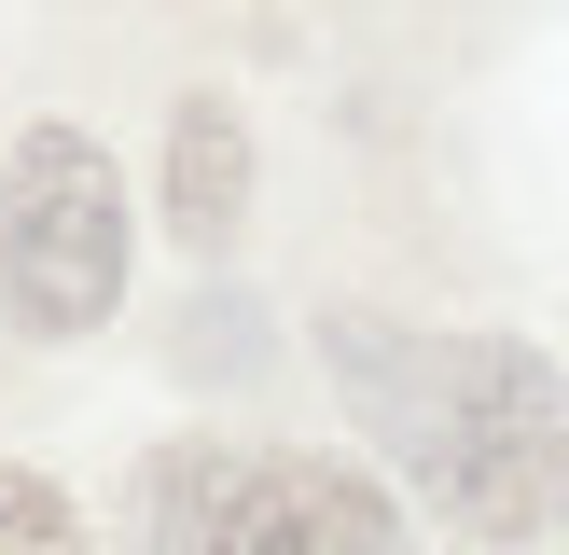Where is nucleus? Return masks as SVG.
I'll return each instance as SVG.
<instances>
[{
  "label": "nucleus",
  "mask_w": 569,
  "mask_h": 555,
  "mask_svg": "<svg viewBox=\"0 0 569 555\" xmlns=\"http://www.w3.org/2000/svg\"><path fill=\"white\" fill-rule=\"evenodd\" d=\"M333 389L361 431L445 500L472 542H542L569 500V389L515 333H403V320H333Z\"/></svg>",
  "instance_id": "obj_1"
},
{
  "label": "nucleus",
  "mask_w": 569,
  "mask_h": 555,
  "mask_svg": "<svg viewBox=\"0 0 569 555\" xmlns=\"http://www.w3.org/2000/svg\"><path fill=\"white\" fill-rule=\"evenodd\" d=\"M139 527H153V555H403V514H389L376 472H348V458H222V444L153 458Z\"/></svg>",
  "instance_id": "obj_2"
},
{
  "label": "nucleus",
  "mask_w": 569,
  "mask_h": 555,
  "mask_svg": "<svg viewBox=\"0 0 569 555\" xmlns=\"http://www.w3.org/2000/svg\"><path fill=\"white\" fill-rule=\"evenodd\" d=\"M0 292L28 333H98L126 292V181L83 125H28L0 167Z\"/></svg>",
  "instance_id": "obj_3"
},
{
  "label": "nucleus",
  "mask_w": 569,
  "mask_h": 555,
  "mask_svg": "<svg viewBox=\"0 0 569 555\" xmlns=\"http://www.w3.org/2000/svg\"><path fill=\"white\" fill-rule=\"evenodd\" d=\"M250 209V125L222 98H181V125H167V222H181L194 250H222Z\"/></svg>",
  "instance_id": "obj_4"
},
{
  "label": "nucleus",
  "mask_w": 569,
  "mask_h": 555,
  "mask_svg": "<svg viewBox=\"0 0 569 555\" xmlns=\"http://www.w3.org/2000/svg\"><path fill=\"white\" fill-rule=\"evenodd\" d=\"M0 555H83L70 486H42V472H0Z\"/></svg>",
  "instance_id": "obj_5"
}]
</instances>
